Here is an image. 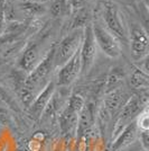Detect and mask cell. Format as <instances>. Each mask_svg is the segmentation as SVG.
Instances as JSON below:
<instances>
[{
	"label": "cell",
	"mask_w": 149,
	"mask_h": 151,
	"mask_svg": "<svg viewBox=\"0 0 149 151\" xmlns=\"http://www.w3.org/2000/svg\"><path fill=\"white\" fill-rule=\"evenodd\" d=\"M54 53L55 46H53L50 51L42 59V61L35 67V69L31 71L26 80L24 81V87L31 91L35 96H37L44 87L50 81V77L55 69V61H54Z\"/></svg>",
	"instance_id": "obj_1"
},
{
	"label": "cell",
	"mask_w": 149,
	"mask_h": 151,
	"mask_svg": "<svg viewBox=\"0 0 149 151\" xmlns=\"http://www.w3.org/2000/svg\"><path fill=\"white\" fill-rule=\"evenodd\" d=\"M102 19L104 27L114 37L123 43H128V29L124 23L123 14L116 2L108 0L102 4Z\"/></svg>",
	"instance_id": "obj_2"
},
{
	"label": "cell",
	"mask_w": 149,
	"mask_h": 151,
	"mask_svg": "<svg viewBox=\"0 0 149 151\" xmlns=\"http://www.w3.org/2000/svg\"><path fill=\"white\" fill-rule=\"evenodd\" d=\"M147 95L146 94H135L130 96V98L127 101L122 107V109L119 113V117L116 123L114 132L118 135L121 132V130L124 126H127L129 123L133 122L137 119V116L143 112L147 107Z\"/></svg>",
	"instance_id": "obj_3"
},
{
	"label": "cell",
	"mask_w": 149,
	"mask_h": 151,
	"mask_svg": "<svg viewBox=\"0 0 149 151\" xmlns=\"http://www.w3.org/2000/svg\"><path fill=\"white\" fill-rule=\"evenodd\" d=\"M82 38H83V28H77L66 35L58 43V45H55V53H54L55 67L63 65L80 50Z\"/></svg>",
	"instance_id": "obj_4"
},
{
	"label": "cell",
	"mask_w": 149,
	"mask_h": 151,
	"mask_svg": "<svg viewBox=\"0 0 149 151\" xmlns=\"http://www.w3.org/2000/svg\"><path fill=\"white\" fill-rule=\"evenodd\" d=\"M79 52L81 60V73H87L93 67L98 52V46L92 31V24H89L83 28V38Z\"/></svg>",
	"instance_id": "obj_5"
},
{
	"label": "cell",
	"mask_w": 149,
	"mask_h": 151,
	"mask_svg": "<svg viewBox=\"0 0 149 151\" xmlns=\"http://www.w3.org/2000/svg\"><path fill=\"white\" fill-rule=\"evenodd\" d=\"M92 31L96 46L100 47V50L106 55L112 59L121 55V46L119 44V41L104 26H102L100 23H94L92 24Z\"/></svg>",
	"instance_id": "obj_6"
},
{
	"label": "cell",
	"mask_w": 149,
	"mask_h": 151,
	"mask_svg": "<svg viewBox=\"0 0 149 151\" xmlns=\"http://www.w3.org/2000/svg\"><path fill=\"white\" fill-rule=\"evenodd\" d=\"M128 43L130 44L131 55L135 61H143L148 55V33L141 25L135 24L131 26L130 31L128 32Z\"/></svg>",
	"instance_id": "obj_7"
},
{
	"label": "cell",
	"mask_w": 149,
	"mask_h": 151,
	"mask_svg": "<svg viewBox=\"0 0 149 151\" xmlns=\"http://www.w3.org/2000/svg\"><path fill=\"white\" fill-rule=\"evenodd\" d=\"M80 51V50H79ZM76 52L73 57L61 65V69L57 73L55 85L60 87H67L76 80V78L81 73V60L80 52Z\"/></svg>",
	"instance_id": "obj_8"
},
{
	"label": "cell",
	"mask_w": 149,
	"mask_h": 151,
	"mask_svg": "<svg viewBox=\"0 0 149 151\" xmlns=\"http://www.w3.org/2000/svg\"><path fill=\"white\" fill-rule=\"evenodd\" d=\"M55 81H50L44 87L43 90L35 97V99L31 104V106L28 107L31 117H34L35 120H39L43 116L44 111H45L46 106L48 105V103H50L53 94L55 93Z\"/></svg>",
	"instance_id": "obj_9"
},
{
	"label": "cell",
	"mask_w": 149,
	"mask_h": 151,
	"mask_svg": "<svg viewBox=\"0 0 149 151\" xmlns=\"http://www.w3.org/2000/svg\"><path fill=\"white\" fill-rule=\"evenodd\" d=\"M43 58L44 57H42V51H40L39 45L31 43L26 47L24 53L21 54V57L19 59V68L23 71L29 73L31 71L35 69V67L42 61Z\"/></svg>",
	"instance_id": "obj_10"
},
{
	"label": "cell",
	"mask_w": 149,
	"mask_h": 151,
	"mask_svg": "<svg viewBox=\"0 0 149 151\" xmlns=\"http://www.w3.org/2000/svg\"><path fill=\"white\" fill-rule=\"evenodd\" d=\"M106 95L108 96L104 99V106H106V111L109 113V115H112V116L120 113L124 104L131 96L129 95V93H127L122 88L113 90L111 93H108Z\"/></svg>",
	"instance_id": "obj_11"
},
{
	"label": "cell",
	"mask_w": 149,
	"mask_h": 151,
	"mask_svg": "<svg viewBox=\"0 0 149 151\" xmlns=\"http://www.w3.org/2000/svg\"><path fill=\"white\" fill-rule=\"evenodd\" d=\"M137 132H138V129H137L135 121L129 123L127 126H124L121 130V132L117 135L116 140L113 141L111 151H121L126 147L130 145L136 140Z\"/></svg>",
	"instance_id": "obj_12"
},
{
	"label": "cell",
	"mask_w": 149,
	"mask_h": 151,
	"mask_svg": "<svg viewBox=\"0 0 149 151\" xmlns=\"http://www.w3.org/2000/svg\"><path fill=\"white\" fill-rule=\"evenodd\" d=\"M79 115L80 113L73 111L72 108L68 106L65 107V109L63 111L60 115V127L61 131L64 134H74L77 130V122H79Z\"/></svg>",
	"instance_id": "obj_13"
},
{
	"label": "cell",
	"mask_w": 149,
	"mask_h": 151,
	"mask_svg": "<svg viewBox=\"0 0 149 151\" xmlns=\"http://www.w3.org/2000/svg\"><path fill=\"white\" fill-rule=\"evenodd\" d=\"M126 80V75H124L123 69L121 68H113L110 71V73L108 76V79L106 82V94L111 93L113 90L122 88Z\"/></svg>",
	"instance_id": "obj_14"
},
{
	"label": "cell",
	"mask_w": 149,
	"mask_h": 151,
	"mask_svg": "<svg viewBox=\"0 0 149 151\" xmlns=\"http://www.w3.org/2000/svg\"><path fill=\"white\" fill-rule=\"evenodd\" d=\"M94 123L93 113H92V108L90 106L84 105L83 109L79 115V122H77V130L76 133L80 134H84V133L89 132L91 130V127Z\"/></svg>",
	"instance_id": "obj_15"
},
{
	"label": "cell",
	"mask_w": 149,
	"mask_h": 151,
	"mask_svg": "<svg viewBox=\"0 0 149 151\" xmlns=\"http://www.w3.org/2000/svg\"><path fill=\"white\" fill-rule=\"evenodd\" d=\"M130 87L136 90H147L149 86V77L147 71L136 68L131 72L130 76Z\"/></svg>",
	"instance_id": "obj_16"
},
{
	"label": "cell",
	"mask_w": 149,
	"mask_h": 151,
	"mask_svg": "<svg viewBox=\"0 0 149 151\" xmlns=\"http://www.w3.org/2000/svg\"><path fill=\"white\" fill-rule=\"evenodd\" d=\"M20 12L25 15L26 17H35V16H40L45 13V7L42 5L39 1H34V0H28L19 5Z\"/></svg>",
	"instance_id": "obj_17"
},
{
	"label": "cell",
	"mask_w": 149,
	"mask_h": 151,
	"mask_svg": "<svg viewBox=\"0 0 149 151\" xmlns=\"http://www.w3.org/2000/svg\"><path fill=\"white\" fill-rule=\"evenodd\" d=\"M137 129L141 132V131H148L149 130V117H148V108L146 107L141 113L137 116L135 120Z\"/></svg>",
	"instance_id": "obj_18"
},
{
	"label": "cell",
	"mask_w": 149,
	"mask_h": 151,
	"mask_svg": "<svg viewBox=\"0 0 149 151\" xmlns=\"http://www.w3.org/2000/svg\"><path fill=\"white\" fill-rule=\"evenodd\" d=\"M52 13L54 16H62L68 13L70 10V4L66 0H57L52 6Z\"/></svg>",
	"instance_id": "obj_19"
},
{
	"label": "cell",
	"mask_w": 149,
	"mask_h": 151,
	"mask_svg": "<svg viewBox=\"0 0 149 151\" xmlns=\"http://www.w3.org/2000/svg\"><path fill=\"white\" fill-rule=\"evenodd\" d=\"M6 1L7 0H0V34L6 23Z\"/></svg>",
	"instance_id": "obj_20"
},
{
	"label": "cell",
	"mask_w": 149,
	"mask_h": 151,
	"mask_svg": "<svg viewBox=\"0 0 149 151\" xmlns=\"http://www.w3.org/2000/svg\"><path fill=\"white\" fill-rule=\"evenodd\" d=\"M140 140H141V145L146 151L149 149V135L148 131H141L140 133Z\"/></svg>",
	"instance_id": "obj_21"
},
{
	"label": "cell",
	"mask_w": 149,
	"mask_h": 151,
	"mask_svg": "<svg viewBox=\"0 0 149 151\" xmlns=\"http://www.w3.org/2000/svg\"><path fill=\"white\" fill-rule=\"evenodd\" d=\"M8 114L5 112V111H0V123H7V120H8Z\"/></svg>",
	"instance_id": "obj_22"
},
{
	"label": "cell",
	"mask_w": 149,
	"mask_h": 151,
	"mask_svg": "<svg viewBox=\"0 0 149 151\" xmlns=\"http://www.w3.org/2000/svg\"><path fill=\"white\" fill-rule=\"evenodd\" d=\"M143 2H145V5H146V6L148 5V0H143Z\"/></svg>",
	"instance_id": "obj_23"
},
{
	"label": "cell",
	"mask_w": 149,
	"mask_h": 151,
	"mask_svg": "<svg viewBox=\"0 0 149 151\" xmlns=\"http://www.w3.org/2000/svg\"><path fill=\"white\" fill-rule=\"evenodd\" d=\"M87 1H93V0H87Z\"/></svg>",
	"instance_id": "obj_24"
},
{
	"label": "cell",
	"mask_w": 149,
	"mask_h": 151,
	"mask_svg": "<svg viewBox=\"0 0 149 151\" xmlns=\"http://www.w3.org/2000/svg\"><path fill=\"white\" fill-rule=\"evenodd\" d=\"M34 1H39V0H34Z\"/></svg>",
	"instance_id": "obj_25"
}]
</instances>
